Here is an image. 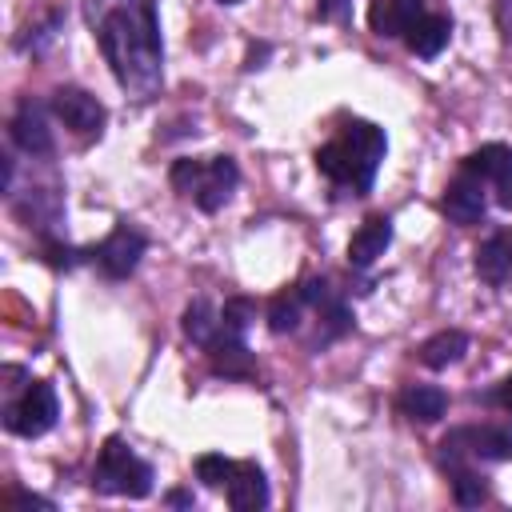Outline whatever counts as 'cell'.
Returning <instances> with one entry per match:
<instances>
[{
    "label": "cell",
    "instance_id": "2",
    "mask_svg": "<svg viewBox=\"0 0 512 512\" xmlns=\"http://www.w3.org/2000/svg\"><path fill=\"white\" fill-rule=\"evenodd\" d=\"M252 320H256V300H248V296H228L220 308L208 296H196L184 308L180 328L196 348H204L212 372L252 380L256 376V360H252L248 340H244Z\"/></svg>",
    "mask_w": 512,
    "mask_h": 512
},
{
    "label": "cell",
    "instance_id": "20",
    "mask_svg": "<svg viewBox=\"0 0 512 512\" xmlns=\"http://www.w3.org/2000/svg\"><path fill=\"white\" fill-rule=\"evenodd\" d=\"M60 20H64L60 12H48V20H44V24H36V32L28 28V32H32V40H20L16 48H24V52H44V44H52V36H56Z\"/></svg>",
    "mask_w": 512,
    "mask_h": 512
},
{
    "label": "cell",
    "instance_id": "15",
    "mask_svg": "<svg viewBox=\"0 0 512 512\" xmlns=\"http://www.w3.org/2000/svg\"><path fill=\"white\" fill-rule=\"evenodd\" d=\"M476 276L488 284V288H504L512 292V228H500L492 232L480 248H476Z\"/></svg>",
    "mask_w": 512,
    "mask_h": 512
},
{
    "label": "cell",
    "instance_id": "26",
    "mask_svg": "<svg viewBox=\"0 0 512 512\" xmlns=\"http://www.w3.org/2000/svg\"><path fill=\"white\" fill-rule=\"evenodd\" d=\"M220 4H240V0H220Z\"/></svg>",
    "mask_w": 512,
    "mask_h": 512
},
{
    "label": "cell",
    "instance_id": "1",
    "mask_svg": "<svg viewBox=\"0 0 512 512\" xmlns=\"http://www.w3.org/2000/svg\"><path fill=\"white\" fill-rule=\"evenodd\" d=\"M104 64L132 100H152L164 84V40L156 0H80Z\"/></svg>",
    "mask_w": 512,
    "mask_h": 512
},
{
    "label": "cell",
    "instance_id": "23",
    "mask_svg": "<svg viewBox=\"0 0 512 512\" xmlns=\"http://www.w3.org/2000/svg\"><path fill=\"white\" fill-rule=\"evenodd\" d=\"M484 400H488V404H500V408L512 416V376H504V380H500Z\"/></svg>",
    "mask_w": 512,
    "mask_h": 512
},
{
    "label": "cell",
    "instance_id": "5",
    "mask_svg": "<svg viewBox=\"0 0 512 512\" xmlns=\"http://www.w3.org/2000/svg\"><path fill=\"white\" fill-rule=\"evenodd\" d=\"M512 460V432L496 424H460L436 444V464L452 480L460 508L488 500V468Z\"/></svg>",
    "mask_w": 512,
    "mask_h": 512
},
{
    "label": "cell",
    "instance_id": "6",
    "mask_svg": "<svg viewBox=\"0 0 512 512\" xmlns=\"http://www.w3.org/2000/svg\"><path fill=\"white\" fill-rule=\"evenodd\" d=\"M388 152L384 128L372 120H344L328 144L316 148V168L320 176L344 192V196H368L380 172V160Z\"/></svg>",
    "mask_w": 512,
    "mask_h": 512
},
{
    "label": "cell",
    "instance_id": "10",
    "mask_svg": "<svg viewBox=\"0 0 512 512\" xmlns=\"http://www.w3.org/2000/svg\"><path fill=\"white\" fill-rule=\"evenodd\" d=\"M60 404H56V388L48 380H24L20 388L8 384V404H4V428L12 436L36 440L44 432L56 428Z\"/></svg>",
    "mask_w": 512,
    "mask_h": 512
},
{
    "label": "cell",
    "instance_id": "17",
    "mask_svg": "<svg viewBox=\"0 0 512 512\" xmlns=\"http://www.w3.org/2000/svg\"><path fill=\"white\" fill-rule=\"evenodd\" d=\"M396 408H400L408 420L436 424V420L448 412V392L436 388V384H408V388L396 396Z\"/></svg>",
    "mask_w": 512,
    "mask_h": 512
},
{
    "label": "cell",
    "instance_id": "21",
    "mask_svg": "<svg viewBox=\"0 0 512 512\" xmlns=\"http://www.w3.org/2000/svg\"><path fill=\"white\" fill-rule=\"evenodd\" d=\"M348 12H352V0H316V16H320V20H336V24H344Z\"/></svg>",
    "mask_w": 512,
    "mask_h": 512
},
{
    "label": "cell",
    "instance_id": "18",
    "mask_svg": "<svg viewBox=\"0 0 512 512\" xmlns=\"http://www.w3.org/2000/svg\"><path fill=\"white\" fill-rule=\"evenodd\" d=\"M448 40H452V16H448V12H428V16L408 32L404 44H408L420 60H436Z\"/></svg>",
    "mask_w": 512,
    "mask_h": 512
},
{
    "label": "cell",
    "instance_id": "16",
    "mask_svg": "<svg viewBox=\"0 0 512 512\" xmlns=\"http://www.w3.org/2000/svg\"><path fill=\"white\" fill-rule=\"evenodd\" d=\"M388 244H392V216H368L348 240V264L356 272H364L384 256Z\"/></svg>",
    "mask_w": 512,
    "mask_h": 512
},
{
    "label": "cell",
    "instance_id": "11",
    "mask_svg": "<svg viewBox=\"0 0 512 512\" xmlns=\"http://www.w3.org/2000/svg\"><path fill=\"white\" fill-rule=\"evenodd\" d=\"M144 252H148V236H144L132 220H116V228H112L100 244H92L84 256H88L108 280H128V276L136 272V264H140Z\"/></svg>",
    "mask_w": 512,
    "mask_h": 512
},
{
    "label": "cell",
    "instance_id": "19",
    "mask_svg": "<svg viewBox=\"0 0 512 512\" xmlns=\"http://www.w3.org/2000/svg\"><path fill=\"white\" fill-rule=\"evenodd\" d=\"M464 352H468V336H464L460 328H444V332H436V336H428V340L420 344V364H424V368H448V364H456Z\"/></svg>",
    "mask_w": 512,
    "mask_h": 512
},
{
    "label": "cell",
    "instance_id": "25",
    "mask_svg": "<svg viewBox=\"0 0 512 512\" xmlns=\"http://www.w3.org/2000/svg\"><path fill=\"white\" fill-rule=\"evenodd\" d=\"M168 504H176V508H192L196 500H192V492H168Z\"/></svg>",
    "mask_w": 512,
    "mask_h": 512
},
{
    "label": "cell",
    "instance_id": "4",
    "mask_svg": "<svg viewBox=\"0 0 512 512\" xmlns=\"http://www.w3.org/2000/svg\"><path fill=\"white\" fill-rule=\"evenodd\" d=\"M304 324H312L308 348H328L340 336L352 332V308L340 288H332L320 276H308L268 300V332L272 336H300Z\"/></svg>",
    "mask_w": 512,
    "mask_h": 512
},
{
    "label": "cell",
    "instance_id": "24",
    "mask_svg": "<svg viewBox=\"0 0 512 512\" xmlns=\"http://www.w3.org/2000/svg\"><path fill=\"white\" fill-rule=\"evenodd\" d=\"M8 500H12V504H28V508H32V504H36V508H52V500L32 496V492H8Z\"/></svg>",
    "mask_w": 512,
    "mask_h": 512
},
{
    "label": "cell",
    "instance_id": "12",
    "mask_svg": "<svg viewBox=\"0 0 512 512\" xmlns=\"http://www.w3.org/2000/svg\"><path fill=\"white\" fill-rule=\"evenodd\" d=\"M8 140L16 152H24L28 160H52L56 156V140H52V128H48V108L32 96L20 100V108L12 112V124H8Z\"/></svg>",
    "mask_w": 512,
    "mask_h": 512
},
{
    "label": "cell",
    "instance_id": "7",
    "mask_svg": "<svg viewBox=\"0 0 512 512\" xmlns=\"http://www.w3.org/2000/svg\"><path fill=\"white\" fill-rule=\"evenodd\" d=\"M168 184L200 212H220L240 184V168L232 156H204V160L184 156L168 168Z\"/></svg>",
    "mask_w": 512,
    "mask_h": 512
},
{
    "label": "cell",
    "instance_id": "9",
    "mask_svg": "<svg viewBox=\"0 0 512 512\" xmlns=\"http://www.w3.org/2000/svg\"><path fill=\"white\" fill-rule=\"evenodd\" d=\"M92 488L104 496H132L144 500L152 492V464L140 460L120 436H108L92 464Z\"/></svg>",
    "mask_w": 512,
    "mask_h": 512
},
{
    "label": "cell",
    "instance_id": "8",
    "mask_svg": "<svg viewBox=\"0 0 512 512\" xmlns=\"http://www.w3.org/2000/svg\"><path fill=\"white\" fill-rule=\"evenodd\" d=\"M196 476L208 488H224L228 504L236 512H256V508H264L272 500L268 496V480L252 460H228L220 452H204V456H196Z\"/></svg>",
    "mask_w": 512,
    "mask_h": 512
},
{
    "label": "cell",
    "instance_id": "14",
    "mask_svg": "<svg viewBox=\"0 0 512 512\" xmlns=\"http://www.w3.org/2000/svg\"><path fill=\"white\" fill-rule=\"evenodd\" d=\"M428 0H372L368 8V24L376 36L388 40H408V32L428 16Z\"/></svg>",
    "mask_w": 512,
    "mask_h": 512
},
{
    "label": "cell",
    "instance_id": "13",
    "mask_svg": "<svg viewBox=\"0 0 512 512\" xmlns=\"http://www.w3.org/2000/svg\"><path fill=\"white\" fill-rule=\"evenodd\" d=\"M48 108H52V112H56V120H64V128H72L80 140H96V136L104 132V120H108L104 104H100L92 92L72 88V84L56 88V92H52V100H48Z\"/></svg>",
    "mask_w": 512,
    "mask_h": 512
},
{
    "label": "cell",
    "instance_id": "22",
    "mask_svg": "<svg viewBox=\"0 0 512 512\" xmlns=\"http://www.w3.org/2000/svg\"><path fill=\"white\" fill-rule=\"evenodd\" d=\"M492 12H496V28H500V40L512 48V0H492Z\"/></svg>",
    "mask_w": 512,
    "mask_h": 512
},
{
    "label": "cell",
    "instance_id": "3",
    "mask_svg": "<svg viewBox=\"0 0 512 512\" xmlns=\"http://www.w3.org/2000/svg\"><path fill=\"white\" fill-rule=\"evenodd\" d=\"M492 200L512 212V148L508 144H480L476 152H468L456 164V176L444 184L440 212L452 224L472 228L488 216Z\"/></svg>",
    "mask_w": 512,
    "mask_h": 512
}]
</instances>
